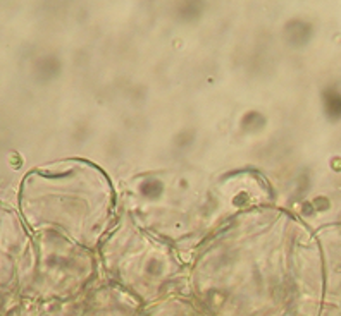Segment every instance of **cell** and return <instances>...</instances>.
Masks as SVG:
<instances>
[{
	"label": "cell",
	"instance_id": "cell-1",
	"mask_svg": "<svg viewBox=\"0 0 341 316\" xmlns=\"http://www.w3.org/2000/svg\"><path fill=\"white\" fill-rule=\"evenodd\" d=\"M140 191H141V194H145V196L155 198L162 193V184L159 182V180H145V182L141 184Z\"/></svg>",
	"mask_w": 341,
	"mask_h": 316
}]
</instances>
